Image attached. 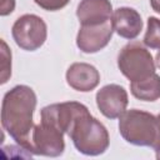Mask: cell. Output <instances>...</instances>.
I'll use <instances>...</instances> for the list:
<instances>
[{
    "label": "cell",
    "mask_w": 160,
    "mask_h": 160,
    "mask_svg": "<svg viewBox=\"0 0 160 160\" xmlns=\"http://www.w3.org/2000/svg\"><path fill=\"white\" fill-rule=\"evenodd\" d=\"M119 131L125 141L136 146L154 145L158 135L156 116L139 109L125 110L119 118Z\"/></svg>",
    "instance_id": "3957f363"
},
{
    "label": "cell",
    "mask_w": 160,
    "mask_h": 160,
    "mask_svg": "<svg viewBox=\"0 0 160 160\" xmlns=\"http://www.w3.org/2000/svg\"><path fill=\"white\" fill-rule=\"evenodd\" d=\"M81 25H99L112 19L110 0H81L76 9Z\"/></svg>",
    "instance_id": "30bf717a"
},
{
    "label": "cell",
    "mask_w": 160,
    "mask_h": 160,
    "mask_svg": "<svg viewBox=\"0 0 160 160\" xmlns=\"http://www.w3.org/2000/svg\"><path fill=\"white\" fill-rule=\"evenodd\" d=\"M11 35L20 49L35 51L44 45L48 36V28L40 16L25 14L15 20Z\"/></svg>",
    "instance_id": "8992f818"
},
{
    "label": "cell",
    "mask_w": 160,
    "mask_h": 160,
    "mask_svg": "<svg viewBox=\"0 0 160 160\" xmlns=\"http://www.w3.org/2000/svg\"><path fill=\"white\" fill-rule=\"evenodd\" d=\"M66 82L76 91L88 92L99 85L100 74L95 66L88 62H74L66 71Z\"/></svg>",
    "instance_id": "9c48e42d"
},
{
    "label": "cell",
    "mask_w": 160,
    "mask_h": 160,
    "mask_svg": "<svg viewBox=\"0 0 160 160\" xmlns=\"http://www.w3.org/2000/svg\"><path fill=\"white\" fill-rule=\"evenodd\" d=\"M156 122H158V135H156V140L152 145V149L156 150V149H160V114L156 116Z\"/></svg>",
    "instance_id": "e0dca14e"
},
{
    "label": "cell",
    "mask_w": 160,
    "mask_h": 160,
    "mask_svg": "<svg viewBox=\"0 0 160 160\" xmlns=\"http://www.w3.org/2000/svg\"><path fill=\"white\" fill-rule=\"evenodd\" d=\"M64 150V131L51 120L41 118L40 124L34 126L31 134V154L56 158L62 155Z\"/></svg>",
    "instance_id": "5b68a950"
},
{
    "label": "cell",
    "mask_w": 160,
    "mask_h": 160,
    "mask_svg": "<svg viewBox=\"0 0 160 160\" xmlns=\"http://www.w3.org/2000/svg\"><path fill=\"white\" fill-rule=\"evenodd\" d=\"M150 5H151L154 11L160 14V0H150Z\"/></svg>",
    "instance_id": "ac0fdd59"
},
{
    "label": "cell",
    "mask_w": 160,
    "mask_h": 160,
    "mask_svg": "<svg viewBox=\"0 0 160 160\" xmlns=\"http://www.w3.org/2000/svg\"><path fill=\"white\" fill-rule=\"evenodd\" d=\"M144 44L150 49H160V20L155 16H149L148 19Z\"/></svg>",
    "instance_id": "4fadbf2b"
},
{
    "label": "cell",
    "mask_w": 160,
    "mask_h": 160,
    "mask_svg": "<svg viewBox=\"0 0 160 160\" xmlns=\"http://www.w3.org/2000/svg\"><path fill=\"white\" fill-rule=\"evenodd\" d=\"M11 76V51L6 42L1 40V84H5Z\"/></svg>",
    "instance_id": "5bb4252c"
},
{
    "label": "cell",
    "mask_w": 160,
    "mask_h": 160,
    "mask_svg": "<svg viewBox=\"0 0 160 160\" xmlns=\"http://www.w3.org/2000/svg\"><path fill=\"white\" fill-rule=\"evenodd\" d=\"M131 94L142 101H155L160 98V76L158 74H152L151 76L130 82Z\"/></svg>",
    "instance_id": "7c38bea8"
},
{
    "label": "cell",
    "mask_w": 160,
    "mask_h": 160,
    "mask_svg": "<svg viewBox=\"0 0 160 160\" xmlns=\"http://www.w3.org/2000/svg\"><path fill=\"white\" fill-rule=\"evenodd\" d=\"M15 8V0H1V8H0V15L6 16L14 11Z\"/></svg>",
    "instance_id": "2e32d148"
},
{
    "label": "cell",
    "mask_w": 160,
    "mask_h": 160,
    "mask_svg": "<svg viewBox=\"0 0 160 160\" xmlns=\"http://www.w3.org/2000/svg\"><path fill=\"white\" fill-rule=\"evenodd\" d=\"M38 6L46 11H58L65 8L70 0H34Z\"/></svg>",
    "instance_id": "9a60e30c"
},
{
    "label": "cell",
    "mask_w": 160,
    "mask_h": 160,
    "mask_svg": "<svg viewBox=\"0 0 160 160\" xmlns=\"http://www.w3.org/2000/svg\"><path fill=\"white\" fill-rule=\"evenodd\" d=\"M155 151H156V159H159V160H160V149H156Z\"/></svg>",
    "instance_id": "ffe728a7"
},
{
    "label": "cell",
    "mask_w": 160,
    "mask_h": 160,
    "mask_svg": "<svg viewBox=\"0 0 160 160\" xmlns=\"http://www.w3.org/2000/svg\"><path fill=\"white\" fill-rule=\"evenodd\" d=\"M68 135L72 140L76 150L84 155L96 156L104 154L110 144L106 128L85 106L74 119Z\"/></svg>",
    "instance_id": "7a4b0ae2"
},
{
    "label": "cell",
    "mask_w": 160,
    "mask_h": 160,
    "mask_svg": "<svg viewBox=\"0 0 160 160\" xmlns=\"http://www.w3.org/2000/svg\"><path fill=\"white\" fill-rule=\"evenodd\" d=\"M112 32L111 20L99 25H81L76 36V46L85 54L98 52L110 42Z\"/></svg>",
    "instance_id": "52a82bcc"
},
{
    "label": "cell",
    "mask_w": 160,
    "mask_h": 160,
    "mask_svg": "<svg viewBox=\"0 0 160 160\" xmlns=\"http://www.w3.org/2000/svg\"><path fill=\"white\" fill-rule=\"evenodd\" d=\"M96 105L100 112L108 119H118L126 110L129 99L126 90L118 84L102 86L96 92Z\"/></svg>",
    "instance_id": "ba28073f"
},
{
    "label": "cell",
    "mask_w": 160,
    "mask_h": 160,
    "mask_svg": "<svg viewBox=\"0 0 160 160\" xmlns=\"http://www.w3.org/2000/svg\"><path fill=\"white\" fill-rule=\"evenodd\" d=\"M118 66L130 81H140L155 74L152 55L140 41H131L120 50Z\"/></svg>",
    "instance_id": "277c9868"
},
{
    "label": "cell",
    "mask_w": 160,
    "mask_h": 160,
    "mask_svg": "<svg viewBox=\"0 0 160 160\" xmlns=\"http://www.w3.org/2000/svg\"><path fill=\"white\" fill-rule=\"evenodd\" d=\"M112 28L114 31L128 40H132L138 38V35L142 30V20L140 14L129 6L118 8L112 12Z\"/></svg>",
    "instance_id": "8fae6325"
},
{
    "label": "cell",
    "mask_w": 160,
    "mask_h": 160,
    "mask_svg": "<svg viewBox=\"0 0 160 160\" xmlns=\"http://www.w3.org/2000/svg\"><path fill=\"white\" fill-rule=\"evenodd\" d=\"M155 60H156V65H158V68L160 69V49H159V51L156 52V56H155Z\"/></svg>",
    "instance_id": "d6986e66"
},
{
    "label": "cell",
    "mask_w": 160,
    "mask_h": 160,
    "mask_svg": "<svg viewBox=\"0 0 160 160\" xmlns=\"http://www.w3.org/2000/svg\"><path fill=\"white\" fill-rule=\"evenodd\" d=\"M36 102V94L30 86L16 85L4 95L1 104L2 129L28 151L31 148V134L35 126L32 115Z\"/></svg>",
    "instance_id": "6da1fadb"
}]
</instances>
